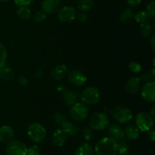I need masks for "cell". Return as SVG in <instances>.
Instances as JSON below:
<instances>
[{
    "label": "cell",
    "instance_id": "obj_31",
    "mask_svg": "<svg viewBox=\"0 0 155 155\" xmlns=\"http://www.w3.org/2000/svg\"><path fill=\"white\" fill-rule=\"evenodd\" d=\"M46 18V15L43 11H39L35 13L34 16H33V21L36 23V24H41L43 22Z\"/></svg>",
    "mask_w": 155,
    "mask_h": 155
},
{
    "label": "cell",
    "instance_id": "obj_22",
    "mask_svg": "<svg viewBox=\"0 0 155 155\" xmlns=\"http://www.w3.org/2000/svg\"><path fill=\"white\" fill-rule=\"evenodd\" d=\"M75 155H94V149L89 144H83L77 148Z\"/></svg>",
    "mask_w": 155,
    "mask_h": 155
},
{
    "label": "cell",
    "instance_id": "obj_32",
    "mask_svg": "<svg viewBox=\"0 0 155 155\" xmlns=\"http://www.w3.org/2000/svg\"><path fill=\"white\" fill-rule=\"evenodd\" d=\"M129 151V145L127 142H124L122 140V142H120V143L117 142V153H119L120 154L123 155L125 154L128 152Z\"/></svg>",
    "mask_w": 155,
    "mask_h": 155
},
{
    "label": "cell",
    "instance_id": "obj_24",
    "mask_svg": "<svg viewBox=\"0 0 155 155\" xmlns=\"http://www.w3.org/2000/svg\"><path fill=\"white\" fill-rule=\"evenodd\" d=\"M17 15L21 19L28 20L31 17V11L27 6H19L17 10Z\"/></svg>",
    "mask_w": 155,
    "mask_h": 155
},
{
    "label": "cell",
    "instance_id": "obj_29",
    "mask_svg": "<svg viewBox=\"0 0 155 155\" xmlns=\"http://www.w3.org/2000/svg\"><path fill=\"white\" fill-rule=\"evenodd\" d=\"M154 77H155L154 69H152V71H150V72L144 73L143 74H142L139 79H140V80H142V81L145 82V83H148V82L154 81Z\"/></svg>",
    "mask_w": 155,
    "mask_h": 155
},
{
    "label": "cell",
    "instance_id": "obj_19",
    "mask_svg": "<svg viewBox=\"0 0 155 155\" xmlns=\"http://www.w3.org/2000/svg\"><path fill=\"white\" fill-rule=\"evenodd\" d=\"M61 129L67 133L68 135H71V136H75L79 132V127L77 126L74 125L71 122L67 120L61 126Z\"/></svg>",
    "mask_w": 155,
    "mask_h": 155
},
{
    "label": "cell",
    "instance_id": "obj_27",
    "mask_svg": "<svg viewBox=\"0 0 155 155\" xmlns=\"http://www.w3.org/2000/svg\"><path fill=\"white\" fill-rule=\"evenodd\" d=\"M7 61V51L5 46L0 42V68L5 66Z\"/></svg>",
    "mask_w": 155,
    "mask_h": 155
},
{
    "label": "cell",
    "instance_id": "obj_3",
    "mask_svg": "<svg viewBox=\"0 0 155 155\" xmlns=\"http://www.w3.org/2000/svg\"><path fill=\"white\" fill-rule=\"evenodd\" d=\"M46 135V130L42 125L38 123L30 124L27 130V136L30 140L34 142H39L43 140Z\"/></svg>",
    "mask_w": 155,
    "mask_h": 155
},
{
    "label": "cell",
    "instance_id": "obj_34",
    "mask_svg": "<svg viewBox=\"0 0 155 155\" xmlns=\"http://www.w3.org/2000/svg\"><path fill=\"white\" fill-rule=\"evenodd\" d=\"M41 153V150L38 145H33L27 149L26 155H39Z\"/></svg>",
    "mask_w": 155,
    "mask_h": 155
},
{
    "label": "cell",
    "instance_id": "obj_2",
    "mask_svg": "<svg viewBox=\"0 0 155 155\" xmlns=\"http://www.w3.org/2000/svg\"><path fill=\"white\" fill-rule=\"evenodd\" d=\"M80 97L84 104L93 105L99 101L101 98V93L97 88L88 87L82 92Z\"/></svg>",
    "mask_w": 155,
    "mask_h": 155
},
{
    "label": "cell",
    "instance_id": "obj_41",
    "mask_svg": "<svg viewBox=\"0 0 155 155\" xmlns=\"http://www.w3.org/2000/svg\"><path fill=\"white\" fill-rule=\"evenodd\" d=\"M148 136H149V139H151V141L152 142H154L155 139V130L154 129H152V130H149V134H148Z\"/></svg>",
    "mask_w": 155,
    "mask_h": 155
},
{
    "label": "cell",
    "instance_id": "obj_26",
    "mask_svg": "<svg viewBox=\"0 0 155 155\" xmlns=\"http://www.w3.org/2000/svg\"><path fill=\"white\" fill-rule=\"evenodd\" d=\"M93 0H79L78 8L81 12H87L93 6Z\"/></svg>",
    "mask_w": 155,
    "mask_h": 155
},
{
    "label": "cell",
    "instance_id": "obj_1",
    "mask_svg": "<svg viewBox=\"0 0 155 155\" xmlns=\"http://www.w3.org/2000/svg\"><path fill=\"white\" fill-rule=\"evenodd\" d=\"M96 155H117V141L111 137H104L97 142L95 148Z\"/></svg>",
    "mask_w": 155,
    "mask_h": 155
},
{
    "label": "cell",
    "instance_id": "obj_17",
    "mask_svg": "<svg viewBox=\"0 0 155 155\" xmlns=\"http://www.w3.org/2000/svg\"><path fill=\"white\" fill-rule=\"evenodd\" d=\"M15 132L12 127L8 126L0 127V142H9L13 139Z\"/></svg>",
    "mask_w": 155,
    "mask_h": 155
},
{
    "label": "cell",
    "instance_id": "obj_43",
    "mask_svg": "<svg viewBox=\"0 0 155 155\" xmlns=\"http://www.w3.org/2000/svg\"><path fill=\"white\" fill-rule=\"evenodd\" d=\"M151 116V117L153 118V120H154V119H155V117H154V107H152V109H151V114H150Z\"/></svg>",
    "mask_w": 155,
    "mask_h": 155
},
{
    "label": "cell",
    "instance_id": "obj_21",
    "mask_svg": "<svg viewBox=\"0 0 155 155\" xmlns=\"http://www.w3.org/2000/svg\"><path fill=\"white\" fill-rule=\"evenodd\" d=\"M125 134L128 137V139H131V140H135L139 137V130L133 124H129L127 127H126Z\"/></svg>",
    "mask_w": 155,
    "mask_h": 155
},
{
    "label": "cell",
    "instance_id": "obj_38",
    "mask_svg": "<svg viewBox=\"0 0 155 155\" xmlns=\"http://www.w3.org/2000/svg\"><path fill=\"white\" fill-rule=\"evenodd\" d=\"M142 0H127L129 5L131 7H136L142 3Z\"/></svg>",
    "mask_w": 155,
    "mask_h": 155
},
{
    "label": "cell",
    "instance_id": "obj_6",
    "mask_svg": "<svg viewBox=\"0 0 155 155\" xmlns=\"http://www.w3.org/2000/svg\"><path fill=\"white\" fill-rule=\"evenodd\" d=\"M154 121L150 114L147 112H140L136 117L137 128L142 132L149 131L154 126Z\"/></svg>",
    "mask_w": 155,
    "mask_h": 155
},
{
    "label": "cell",
    "instance_id": "obj_28",
    "mask_svg": "<svg viewBox=\"0 0 155 155\" xmlns=\"http://www.w3.org/2000/svg\"><path fill=\"white\" fill-rule=\"evenodd\" d=\"M133 18H134L136 22L139 23V24H142V23L147 21L148 16L145 12H144V11H140V12H137V13L134 15Z\"/></svg>",
    "mask_w": 155,
    "mask_h": 155
},
{
    "label": "cell",
    "instance_id": "obj_16",
    "mask_svg": "<svg viewBox=\"0 0 155 155\" xmlns=\"http://www.w3.org/2000/svg\"><path fill=\"white\" fill-rule=\"evenodd\" d=\"M141 80L139 77H130L126 83V89L130 94H136L140 89Z\"/></svg>",
    "mask_w": 155,
    "mask_h": 155
},
{
    "label": "cell",
    "instance_id": "obj_37",
    "mask_svg": "<svg viewBox=\"0 0 155 155\" xmlns=\"http://www.w3.org/2000/svg\"><path fill=\"white\" fill-rule=\"evenodd\" d=\"M14 1L18 6H27L31 4L33 0H14Z\"/></svg>",
    "mask_w": 155,
    "mask_h": 155
},
{
    "label": "cell",
    "instance_id": "obj_39",
    "mask_svg": "<svg viewBox=\"0 0 155 155\" xmlns=\"http://www.w3.org/2000/svg\"><path fill=\"white\" fill-rule=\"evenodd\" d=\"M77 19H78L80 22L83 23L85 22V21H86V20H87V16H86L84 13H80L77 15Z\"/></svg>",
    "mask_w": 155,
    "mask_h": 155
},
{
    "label": "cell",
    "instance_id": "obj_7",
    "mask_svg": "<svg viewBox=\"0 0 155 155\" xmlns=\"http://www.w3.org/2000/svg\"><path fill=\"white\" fill-rule=\"evenodd\" d=\"M89 115V109L83 103L77 102L71 106V116L73 120L77 122L83 121Z\"/></svg>",
    "mask_w": 155,
    "mask_h": 155
},
{
    "label": "cell",
    "instance_id": "obj_35",
    "mask_svg": "<svg viewBox=\"0 0 155 155\" xmlns=\"http://www.w3.org/2000/svg\"><path fill=\"white\" fill-rule=\"evenodd\" d=\"M129 68L133 73H139L142 71V66L136 61H131L129 63Z\"/></svg>",
    "mask_w": 155,
    "mask_h": 155
},
{
    "label": "cell",
    "instance_id": "obj_5",
    "mask_svg": "<svg viewBox=\"0 0 155 155\" xmlns=\"http://www.w3.org/2000/svg\"><path fill=\"white\" fill-rule=\"evenodd\" d=\"M111 116L120 124H127L133 118V114L129 108L123 106H116L110 111Z\"/></svg>",
    "mask_w": 155,
    "mask_h": 155
},
{
    "label": "cell",
    "instance_id": "obj_11",
    "mask_svg": "<svg viewBox=\"0 0 155 155\" xmlns=\"http://www.w3.org/2000/svg\"><path fill=\"white\" fill-rule=\"evenodd\" d=\"M68 80L72 83L73 85L76 86H82L86 83L87 81L86 75L83 72L77 70H74L68 73Z\"/></svg>",
    "mask_w": 155,
    "mask_h": 155
},
{
    "label": "cell",
    "instance_id": "obj_30",
    "mask_svg": "<svg viewBox=\"0 0 155 155\" xmlns=\"http://www.w3.org/2000/svg\"><path fill=\"white\" fill-rule=\"evenodd\" d=\"M145 12L148 15V18H153L155 16V2L151 1V2L148 3L146 6V8H145Z\"/></svg>",
    "mask_w": 155,
    "mask_h": 155
},
{
    "label": "cell",
    "instance_id": "obj_9",
    "mask_svg": "<svg viewBox=\"0 0 155 155\" xmlns=\"http://www.w3.org/2000/svg\"><path fill=\"white\" fill-rule=\"evenodd\" d=\"M77 17V10L72 6H64L58 11V18L63 23L71 22Z\"/></svg>",
    "mask_w": 155,
    "mask_h": 155
},
{
    "label": "cell",
    "instance_id": "obj_10",
    "mask_svg": "<svg viewBox=\"0 0 155 155\" xmlns=\"http://www.w3.org/2000/svg\"><path fill=\"white\" fill-rule=\"evenodd\" d=\"M141 95L145 101L154 103L155 100V83L154 81L148 82L144 85L141 91Z\"/></svg>",
    "mask_w": 155,
    "mask_h": 155
},
{
    "label": "cell",
    "instance_id": "obj_12",
    "mask_svg": "<svg viewBox=\"0 0 155 155\" xmlns=\"http://www.w3.org/2000/svg\"><path fill=\"white\" fill-rule=\"evenodd\" d=\"M51 141L55 146L62 147L68 141V134L62 129H58L53 133Z\"/></svg>",
    "mask_w": 155,
    "mask_h": 155
},
{
    "label": "cell",
    "instance_id": "obj_33",
    "mask_svg": "<svg viewBox=\"0 0 155 155\" xmlns=\"http://www.w3.org/2000/svg\"><path fill=\"white\" fill-rule=\"evenodd\" d=\"M54 121H55V123L58 124V125L61 126L62 124H63L64 123L65 121H66L68 119H67L66 117H65L64 115L62 114L61 113H59V112H58V113L54 114Z\"/></svg>",
    "mask_w": 155,
    "mask_h": 155
},
{
    "label": "cell",
    "instance_id": "obj_42",
    "mask_svg": "<svg viewBox=\"0 0 155 155\" xmlns=\"http://www.w3.org/2000/svg\"><path fill=\"white\" fill-rule=\"evenodd\" d=\"M150 45H151V48H152L153 51H155V37L154 36H152L151 38V40H150Z\"/></svg>",
    "mask_w": 155,
    "mask_h": 155
},
{
    "label": "cell",
    "instance_id": "obj_4",
    "mask_svg": "<svg viewBox=\"0 0 155 155\" xmlns=\"http://www.w3.org/2000/svg\"><path fill=\"white\" fill-rule=\"evenodd\" d=\"M108 125V117L104 113H95L90 117L89 126L92 130H102Z\"/></svg>",
    "mask_w": 155,
    "mask_h": 155
},
{
    "label": "cell",
    "instance_id": "obj_20",
    "mask_svg": "<svg viewBox=\"0 0 155 155\" xmlns=\"http://www.w3.org/2000/svg\"><path fill=\"white\" fill-rule=\"evenodd\" d=\"M15 77V72L12 68L3 66L0 68V77L5 81H10L13 80Z\"/></svg>",
    "mask_w": 155,
    "mask_h": 155
},
{
    "label": "cell",
    "instance_id": "obj_23",
    "mask_svg": "<svg viewBox=\"0 0 155 155\" xmlns=\"http://www.w3.org/2000/svg\"><path fill=\"white\" fill-rule=\"evenodd\" d=\"M133 17H134V15H133V10L128 8H126L123 11L122 13L120 14V19L121 22L124 23V24H129L133 19Z\"/></svg>",
    "mask_w": 155,
    "mask_h": 155
},
{
    "label": "cell",
    "instance_id": "obj_25",
    "mask_svg": "<svg viewBox=\"0 0 155 155\" xmlns=\"http://www.w3.org/2000/svg\"><path fill=\"white\" fill-rule=\"evenodd\" d=\"M139 28H140L141 33L145 37H149L152 34V27H151V24L148 21H145V22L140 24Z\"/></svg>",
    "mask_w": 155,
    "mask_h": 155
},
{
    "label": "cell",
    "instance_id": "obj_40",
    "mask_svg": "<svg viewBox=\"0 0 155 155\" xmlns=\"http://www.w3.org/2000/svg\"><path fill=\"white\" fill-rule=\"evenodd\" d=\"M18 83L21 86H26L27 84V79L24 77H20L18 80Z\"/></svg>",
    "mask_w": 155,
    "mask_h": 155
},
{
    "label": "cell",
    "instance_id": "obj_36",
    "mask_svg": "<svg viewBox=\"0 0 155 155\" xmlns=\"http://www.w3.org/2000/svg\"><path fill=\"white\" fill-rule=\"evenodd\" d=\"M83 136L86 140H91L93 137V131L92 129L85 127L83 130Z\"/></svg>",
    "mask_w": 155,
    "mask_h": 155
},
{
    "label": "cell",
    "instance_id": "obj_13",
    "mask_svg": "<svg viewBox=\"0 0 155 155\" xmlns=\"http://www.w3.org/2000/svg\"><path fill=\"white\" fill-rule=\"evenodd\" d=\"M60 0H44L42 8L45 13L54 14L60 8Z\"/></svg>",
    "mask_w": 155,
    "mask_h": 155
},
{
    "label": "cell",
    "instance_id": "obj_14",
    "mask_svg": "<svg viewBox=\"0 0 155 155\" xmlns=\"http://www.w3.org/2000/svg\"><path fill=\"white\" fill-rule=\"evenodd\" d=\"M110 137L113 138L116 141H122L125 138V133L124 130L117 124H110L107 129Z\"/></svg>",
    "mask_w": 155,
    "mask_h": 155
},
{
    "label": "cell",
    "instance_id": "obj_15",
    "mask_svg": "<svg viewBox=\"0 0 155 155\" xmlns=\"http://www.w3.org/2000/svg\"><path fill=\"white\" fill-rule=\"evenodd\" d=\"M79 96L80 95H78L77 92L69 90V89H66V90L63 91L61 94L62 99H63L64 102L66 104V105L68 106H72L75 103H77Z\"/></svg>",
    "mask_w": 155,
    "mask_h": 155
},
{
    "label": "cell",
    "instance_id": "obj_18",
    "mask_svg": "<svg viewBox=\"0 0 155 155\" xmlns=\"http://www.w3.org/2000/svg\"><path fill=\"white\" fill-rule=\"evenodd\" d=\"M67 72H68V68L64 64H59L51 70V76L53 80L58 81L64 77Z\"/></svg>",
    "mask_w": 155,
    "mask_h": 155
},
{
    "label": "cell",
    "instance_id": "obj_8",
    "mask_svg": "<svg viewBox=\"0 0 155 155\" xmlns=\"http://www.w3.org/2000/svg\"><path fill=\"white\" fill-rule=\"evenodd\" d=\"M27 147L19 140H11L5 145V152L8 155H26Z\"/></svg>",
    "mask_w": 155,
    "mask_h": 155
},
{
    "label": "cell",
    "instance_id": "obj_44",
    "mask_svg": "<svg viewBox=\"0 0 155 155\" xmlns=\"http://www.w3.org/2000/svg\"><path fill=\"white\" fill-rule=\"evenodd\" d=\"M8 1H9V0H0V2H6Z\"/></svg>",
    "mask_w": 155,
    "mask_h": 155
}]
</instances>
